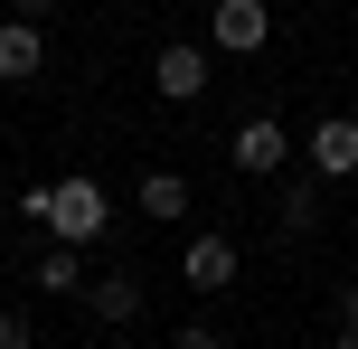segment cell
<instances>
[{"label": "cell", "instance_id": "obj_12", "mask_svg": "<svg viewBox=\"0 0 358 349\" xmlns=\"http://www.w3.org/2000/svg\"><path fill=\"white\" fill-rule=\"evenodd\" d=\"M0 349H38V331H29V312H19V302H0Z\"/></svg>", "mask_w": 358, "mask_h": 349}, {"label": "cell", "instance_id": "obj_8", "mask_svg": "<svg viewBox=\"0 0 358 349\" xmlns=\"http://www.w3.org/2000/svg\"><path fill=\"white\" fill-rule=\"evenodd\" d=\"M273 218H283V236H311V227H321V170H302V180L273 189Z\"/></svg>", "mask_w": 358, "mask_h": 349}, {"label": "cell", "instance_id": "obj_9", "mask_svg": "<svg viewBox=\"0 0 358 349\" xmlns=\"http://www.w3.org/2000/svg\"><path fill=\"white\" fill-rule=\"evenodd\" d=\"M85 302H94V321H113V331H123V321H142V283H132V274L85 283Z\"/></svg>", "mask_w": 358, "mask_h": 349}, {"label": "cell", "instance_id": "obj_2", "mask_svg": "<svg viewBox=\"0 0 358 349\" xmlns=\"http://www.w3.org/2000/svg\"><path fill=\"white\" fill-rule=\"evenodd\" d=\"M208 76H217V48H189V38H170V48L151 57V94H161V104H198Z\"/></svg>", "mask_w": 358, "mask_h": 349}, {"label": "cell", "instance_id": "obj_3", "mask_svg": "<svg viewBox=\"0 0 358 349\" xmlns=\"http://www.w3.org/2000/svg\"><path fill=\"white\" fill-rule=\"evenodd\" d=\"M227 161L245 170V180H283V161H292V132L273 123V113H245V123H236V142H227Z\"/></svg>", "mask_w": 358, "mask_h": 349}, {"label": "cell", "instance_id": "obj_11", "mask_svg": "<svg viewBox=\"0 0 358 349\" xmlns=\"http://www.w3.org/2000/svg\"><path fill=\"white\" fill-rule=\"evenodd\" d=\"M38 293H76L85 302V245H48L38 255Z\"/></svg>", "mask_w": 358, "mask_h": 349}, {"label": "cell", "instance_id": "obj_1", "mask_svg": "<svg viewBox=\"0 0 358 349\" xmlns=\"http://www.w3.org/2000/svg\"><path fill=\"white\" fill-rule=\"evenodd\" d=\"M48 236L57 245H94V236H104V180H85V170L57 180L48 189Z\"/></svg>", "mask_w": 358, "mask_h": 349}, {"label": "cell", "instance_id": "obj_10", "mask_svg": "<svg viewBox=\"0 0 358 349\" xmlns=\"http://www.w3.org/2000/svg\"><path fill=\"white\" fill-rule=\"evenodd\" d=\"M142 218H151V227L189 218V180H179V170H142Z\"/></svg>", "mask_w": 358, "mask_h": 349}, {"label": "cell", "instance_id": "obj_6", "mask_svg": "<svg viewBox=\"0 0 358 349\" xmlns=\"http://www.w3.org/2000/svg\"><path fill=\"white\" fill-rule=\"evenodd\" d=\"M38 66H48V29H38V19H10V10H0V85H29Z\"/></svg>", "mask_w": 358, "mask_h": 349}, {"label": "cell", "instance_id": "obj_14", "mask_svg": "<svg viewBox=\"0 0 358 349\" xmlns=\"http://www.w3.org/2000/svg\"><path fill=\"white\" fill-rule=\"evenodd\" d=\"M57 10H66V0H10V19H38V29H48Z\"/></svg>", "mask_w": 358, "mask_h": 349}, {"label": "cell", "instance_id": "obj_4", "mask_svg": "<svg viewBox=\"0 0 358 349\" xmlns=\"http://www.w3.org/2000/svg\"><path fill=\"white\" fill-rule=\"evenodd\" d=\"M264 38H273V10H264V0H217V10H208V48L217 57H255Z\"/></svg>", "mask_w": 358, "mask_h": 349}, {"label": "cell", "instance_id": "obj_16", "mask_svg": "<svg viewBox=\"0 0 358 349\" xmlns=\"http://www.w3.org/2000/svg\"><path fill=\"white\" fill-rule=\"evenodd\" d=\"M330 349H358V331H340V340H330Z\"/></svg>", "mask_w": 358, "mask_h": 349}, {"label": "cell", "instance_id": "obj_13", "mask_svg": "<svg viewBox=\"0 0 358 349\" xmlns=\"http://www.w3.org/2000/svg\"><path fill=\"white\" fill-rule=\"evenodd\" d=\"M179 349H227V331H217V321H189V331H179Z\"/></svg>", "mask_w": 358, "mask_h": 349}, {"label": "cell", "instance_id": "obj_5", "mask_svg": "<svg viewBox=\"0 0 358 349\" xmlns=\"http://www.w3.org/2000/svg\"><path fill=\"white\" fill-rule=\"evenodd\" d=\"M236 264H245V255H236V236H217V227H208V236H189L179 274H189V293H227V283H236Z\"/></svg>", "mask_w": 358, "mask_h": 349}, {"label": "cell", "instance_id": "obj_15", "mask_svg": "<svg viewBox=\"0 0 358 349\" xmlns=\"http://www.w3.org/2000/svg\"><path fill=\"white\" fill-rule=\"evenodd\" d=\"M340 331H358V283H340Z\"/></svg>", "mask_w": 358, "mask_h": 349}, {"label": "cell", "instance_id": "obj_7", "mask_svg": "<svg viewBox=\"0 0 358 349\" xmlns=\"http://www.w3.org/2000/svg\"><path fill=\"white\" fill-rule=\"evenodd\" d=\"M311 170H321V180H349V170H358V113L311 123Z\"/></svg>", "mask_w": 358, "mask_h": 349}]
</instances>
